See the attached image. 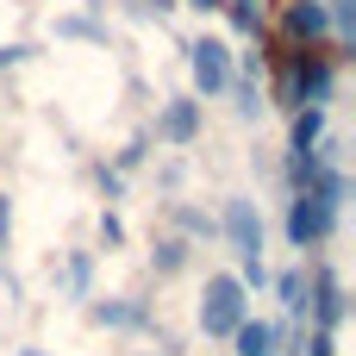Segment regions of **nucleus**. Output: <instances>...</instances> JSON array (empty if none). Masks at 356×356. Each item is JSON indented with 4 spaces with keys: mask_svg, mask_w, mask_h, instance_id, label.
Wrapping results in <instances>:
<instances>
[{
    "mask_svg": "<svg viewBox=\"0 0 356 356\" xmlns=\"http://www.w3.org/2000/svg\"><path fill=\"white\" fill-rule=\"evenodd\" d=\"M238 319H250V288L238 275H207V288H200V332L207 338H232Z\"/></svg>",
    "mask_w": 356,
    "mask_h": 356,
    "instance_id": "f257e3e1",
    "label": "nucleus"
},
{
    "mask_svg": "<svg viewBox=\"0 0 356 356\" xmlns=\"http://www.w3.org/2000/svg\"><path fill=\"white\" fill-rule=\"evenodd\" d=\"M188 75H194V100L225 94V88H232V75H238L232 44H225V38H194V44H188Z\"/></svg>",
    "mask_w": 356,
    "mask_h": 356,
    "instance_id": "f03ea898",
    "label": "nucleus"
},
{
    "mask_svg": "<svg viewBox=\"0 0 356 356\" xmlns=\"http://www.w3.org/2000/svg\"><path fill=\"white\" fill-rule=\"evenodd\" d=\"M332 88H338L332 56H325V50H313V44H300V50H294V63H288V106H325V100H332Z\"/></svg>",
    "mask_w": 356,
    "mask_h": 356,
    "instance_id": "7ed1b4c3",
    "label": "nucleus"
},
{
    "mask_svg": "<svg viewBox=\"0 0 356 356\" xmlns=\"http://www.w3.org/2000/svg\"><path fill=\"white\" fill-rule=\"evenodd\" d=\"M332 232H338V213H332L313 188H300V194L288 200V244H294V250H313V244H325Z\"/></svg>",
    "mask_w": 356,
    "mask_h": 356,
    "instance_id": "20e7f679",
    "label": "nucleus"
},
{
    "mask_svg": "<svg viewBox=\"0 0 356 356\" xmlns=\"http://www.w3.org/2000/svg\"><path fill=\"white\" fill-rule=\"evenodd\" d=\"M219 232H225V244L238 250V263H250V257H263V213H257V200H225V213H219Z\"/></svg>",
    "mask_w": 356,
    "mask_h": 356,
    "instance_id": "39448f33",
    "label": "nucleus"
},
{
    "mask_svg": "<svg viewBox=\"0 0 356 356\" xmlns=\"http://www.w3.org/2000/svg\"><path fill=\"white\" fill-rule=\"evenodd\" d=\"M156 138H163V144H175V150H181V144H194V138H200V100H194V94H175V100L156 113Z\"/></svg>",
    "mask_w": 356,
    "mask_h": 356,
    "instance_id": "423d86ee",
    "label": "nucleus"
},
{
    "mask_svg": "<svg viewBox=\"0 0 356 356\" xmlns=\"http://www.w3.org/2000/svg\"><path fill=\"white\" fill-rule=\"evenodd\" d=\"M232 350H238V356H275V350H282V332H275L269 319H238Z\"/></svg>",
    "mask_w": 356,
    "mask_h": 356,
    "instance_id": "0eeeda50",
    "label": "nucleus"
},
{
    "mask_svg": "<svg viewBox=\"0 0 356 356\" xmlns=\"http://www.w3.org/2000/svg\"><path fill=\"white\" fill-rule=\"evenodd\" d=\"M313 294H319V300H313V307H319V325H325V332H338V325H344V313H350V300H344V282H338L332 269H319Z\"/></svg>",
    "mask_w": 356,
    "mask_h": 356,
    "instance_id": "6e6552de",
    "label": "nucleus"
},
{
    "mask_svg": "<svg viewBox=\"0 0 356 356\" xmlns=\"http://www.w3.org/2000/svg\"><path fill=\"white\" fill-rule=\"evenodd\" d=\"M288 31H294L300 44L325 38V31H332V19H325V0H288Z\"/></svg>",
    "mask_w": 356,
    "mask_h": 356,
    "instance_id": "1a4fd4ad",
    "label": "nucleus"
},
{
    "mask_svg": "<svg viewBox=\"0 0 356 356\" xmlns=\"http://www.w3.org/2000/svg\"><path fill=\"white\" fill-rule=\"evenodd\" d=\"M88 313H94V325H113V332H138V325L150 319L144 300H94Z\"/></svg>",
    "mask_w": 356,
    "mask_h": 356,
    "instance_id": "9d476101",
    "label": "nucleus"
},
{
    "mask_svg": "<svg viewBox=\"0 0 356 356\" xmlns=\"http://www.w3.org/2000/svg\"><path fill=\"white\" fill-rule=\"evenodd\" d=\"M56 282H63L69 300H88V288H94V257H88V250H69L63 269H56Z\"/></svg>",
    "mask_w": 356,
    "mask_h": 356,
    "instance_id": "9b49d317",
    "label": "nucleus"
},
{
    "mask_svg": "<svg viewBox=\"0 0 356 356\" xmlns=\"http://www.w3.org/2000/svg\"><path fill=\"white\" fill-rule=\"evenodd\" d=\"M325 138V106H294V144L288 150H313Z\"/></svg>",
    "mask_w": 356,
    "mask_h": 356,
    "instance_id": "f8f14e48",
    "label": "nucleus"
},
{
    "mask_svg": "<svg viewBox=\"0 0 356 356\" xmlns=\"http://www.w3.org/2000/svg\"><path fill=\"white\" fill-rule=\"evenodd\" d=\"M325 19L338 44H356V0H325Z\"/></svg>",
    "mask_w": 356,
    "mask_h": 356,
    "instance_id": "ddd939ff",
    "label": "nucleus"
},
{
    "mask_svg": "<svg viewBox=\"0 0 356 356\" xmlns=\"http://www.w3.org/2000/svg\"><path fill=\"white\" fill-rule=\"evenodd\" d=\"M150 263H156V275H175V269H188V238H163V244L150 250Z\"/></svg>",
    "mask_w": 356,
    "mask_h": 356,
    "instance_id": "4468645a",
    "label": "nucleus"
},
{
    "mask_svg": "<svg viewBox=\"0 0 356 356\" xmlns=\"http://www.w3.org/2000/svg\"><path fill=\"white\" fill-rule=\"evenodd\" d=\"M275 300H282L288 313H300V307H307V275H300V269H282V275H275Z\"/></svg>",
    "mask_w": 356,
    "mask_h": 356,
    "instance_id": "2eb2a0df",
    "label": "nucleus"
},
{
    "mask_svg": "<svg viewBox=\"0 0 356 356\" xmlns=\"http://www.w3.org/2000/svg\"><path fill=\"white\" fill-rule=\"evenodd\" d=\"M56 38H94V44H100L106 31H100V25L88 19V13H69V19H56Z\"/></svg>",
    "mask_w": 356,
    "mask_h": 356,
    "instance_id": "dca6fc26",
    "label": "nucleus"
},
{
    "mask_svg": "<svg viewBox=\"0 0 356 356\" xmlns=\"http://www.w3.org/2000/svg\"><path fill=\"white\" fill-rule=\"evenodd\" d=\"M219 6L232 13V31H244V38L257 31V0H219Z\"/></svg>",
    "mask_w": 356,
    "mask_h": 356,
    "instance_id": "f3484780",
    "label": "nucleus"
},
{
    "mask_svg": "<svg viewBox=\"0 0 356 356\" xmlns=\"http://www.w3.org/2000/svg\"><path fill=\"white\" fill-rule=\"evenodd\" d=\"M232 88H238V113H244V119H257V113H263V94H257V81L232 75Z\"/></svg>",
    "mask_w": 356,
    "mask_h": 356,
    "instance_id": "a211bd4d",
    "label": "nucleus"
},
{
    "mask_svg": "<svg viewBox=\"0 0 356 356\" xmlns=\"http://www.w3.org/2000/svg\"><path fill=\"white\" fill-rule=\"evenodd\" d=\"M175 219H181V232H194V238H213V232H219V219H207V213H194V207H175Z\"/></svg>",
    "mask_w": 356,
    "mask_h": 356,
    "instance_id": "6ab92c4d",
    "label": "nucleus"
},
{
    "mask_svg": "<svg viewBox=\"0 0 356 356\" xmlns=\"http://www.w3.org/2000/svg\"><path fill=\"white\" fill-rule=\"evenodd\" d=\"M238 282H244V288H269V263H263V257L238 263Z\"/></svg>",
    "mask_w": 356,
    "mask_h": 356,
    "instance_id": "aec40b11",
    "label": "nucleus"
},
{
    "mask_svg": "<svg viewBox=\"0 0 356 356\" xmlns=\"http://www.w3.org/2000/svg\"><path fill=\"white\" fill-rule=\"evenodd\" d=\"M144 150H150L144 138H138V144H125V150H119V175H125V169H138V163H144Z\"/></svg>",
    "mask_w": 356,
    "mask_h": 356,
    "instance_id": "412c9836",
    "label": "nucleus"
},
{
    "mask_svg": "<svg viewBox=\"0 0 356 356\" xmlns=\"http://www.w3.org/2000/svg\"><path fill=\"white\" fill-rule=\"evenodd\" d=\"M100 194L119 200V194H125V175H119V169H100Z\"/></svg>",
    "mask_w": 356,
    "mask_h": 356,
    "instance_id": "4be33fe9",
    "label": "nucleus"
},
{
    "mask_svg": "<svg viewBox=\"0 0 356 356\" xmlns=\"http://www.w3.org/2000/svg\"><path fill=\"white\" fill-rule=\"evenodd\" d=\"M100 238H106V244H125V225H119V213H100Z\"/></svg>",
    "mask_w": 356,
    "mask_h": 356,
    "instance_id": "5701e85b",
    "label": "nucleus"
},
{
    "mask_svg": "<svg viewBox=\"0 0 356 356\" xmlns=\"http://www.w3.org/2000/svg\"><path fill=\"white\" fill-rule=\"evenodd\" d=\"M25 56H31V44H6V50H0V69H13V63H25Z\"/></svg>",
    "mask_w": 356,
    "mask_h": 356,
    "instance_id": "b1692460",
    "label": "nucleus"
},
{
    "mask_svg": "<svg viewBox=\"0 0 356 356\" xmlns=\"http://www.w3.org/2000/svg\"><path fill=\"white\" fill-rule=\"evenodd\" d=\"M181 6H200V13H219V0H181Z\"/></svg>",
    "mask_w": 356,
    "mask_h": 356,
    "instance_id": "393cba45",
    "label": "nucleus"
},
{
    "mask_svg": "<svg viewBox=\"0 0 356 356\" xmlns=\"http://www.w3.org/2000/svg\"><path fill=\"white\" fill-rule=\"evenodd\" d=\"M150 6H156V13H169V6H181V0H150Z\"/></svg>",
    "mask_w": 356,
    "mask_h": 356,
    "instance_id": "a878e982",
    "label": "nucleus"
},
{
    "mask_svg": "<svg viewBox=\"0 0 356 356\" xmlns=\"http://www.w3.org/2000/svg\"><path fill=\"white\" fill-rule=\"evenodd\" d=\"M25 356H44V350H25Z\"/></svg>",
    "mask_w": 356,
    "mask_h": 356,
    "instance_id": "bb28decb",
    "label": "nucleus"
}]
</instances>
